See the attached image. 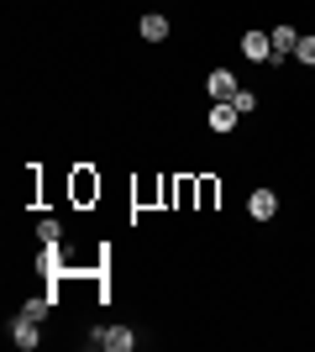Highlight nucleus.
Instances as JSON below:
<instances>
[{
	"instance_id": "obj_4",
	"label": "nucleus",
	"mask_w": 315,
	"mask_h": 352,
	"mask_svg": "<svg viewBox=\"0 0 315 352\" xmlns=\"http://www.w3.org/2000/svg\"><path fill=\"white\" fill-rule=\"evenodd\" d=\"M11 342H16V347H21V352H32V347H37V342H43V331H37V321H32V316H16V321H11Z\"/></svg>"
},
{
	"instance_id": "obj_6",
	"label": "nucleus",
	"mask_w": 315,
	"mask_h": 352,
	"mask_svg": "<svg viewBox=\"0 0 315 352\" xmlns=\"http://www.w3.org/2000/svg\"><path fill=\"white\" fill-rule=\"evenodd\" d=\"M100 347H110V352H132V347H137V331H132V326H105V331H100Z\"/></svg>"
},
{
	"instance_id": "obj_11",
	"label": "nucleus",
	"mask_w": 315,
	"mask_h": 352,
	"mask_svg": "<svg viewBox=\"0 0 315 352\" xmlns=\"http://www.w3.org/2000/svg\"><path fill=\"white\" fill-rule=\"evenodd\" d=\"M294 58H300L305 69H315V37H300V47H294Z\"/></svg>"
},
{
	"instance_id": "obj_10",
	"label": "nucleus",
	"mask_w": 315,
	"mask_h": 352,
	"mask_svg": "<svg viewBox=\"0 0 315 352\" xmlns=\"http://www.w3.org/2000/svg\"><path fill=\"white\" fill-rule=\"evenodd\" d=\"M37 274H47V279H53V274H58V248H47V252H37Z\"/></svg>"
},
{
	"instance_id": "obj_3",
	"label": "nucleus",
	"mask_w": 315,
	"mask_h": 352,
	"mask_svg": "<svg viewBox=\"0 0 315 352\" xmlns=\"http://www.w3.org/2000/svg\"><path fill=\"white\" fill-rule=\"evenodd\" d=\"M247 216H253V221H273V216H279V195H273V190H253V195H247Z\"/></svg>"
},
{
	"instance_id": "obj_1",
	"label": "nucleus",
	"mask_w": 315,
	"mask_h": 352,
	"mask_svg": "<svg viewBox=\"0 0 315 352\" xmlns=\"http://www.w3.org/2000/svg\"><path fill=\"white\" fill-rule=\"evenodd\" d=\"M237 121H242V111H237V105H231V100H215V105H210V121H205V126H210V132H237Z\"/></svg>"
},
{
	"instance_id": "obj_13",
	"label": "nucleus",
	"mask_w": 315,
	"mask_h": 352,
	"mask_svg": "<svg viewBox=\"0 0 315 352\" xmlns=\"http://www.w3.org/2000/svg\"><path fill=\"white\" fill-rule=\"evenodd\" d=\"M95 190H100V184H95V179H90V174H79V179H74V195H79V200H90V195H95Z\"/></svg>"
},
{
	"instance_id": "obj_9",
	"label": "nucleus",
	"mask_w": 315,
	"mask_h": 352,
	"mask_svg": "<svg viewBox=\"0 0 315 352\" xmlns=\"http://www.w3.org/2000/svg\"><path fill=\"white\" fill-rule=\"evenodd\" d=\"M37 236H43L47 248H58V242H63V226H58L53 216H47V221H37Z\"/></svg>"
},
{
	"instance_id": "obj_7",
	"label": "nucleus",
	"mask_w": 315,
	"mask_h": 352,
	"mask_svg": "<svg viewBox=\"0 0 315 352\" xmlns=\"http://www.w3.org/2000/svg\"><path fill=\"white\" fill-rule=\"evenodd\" d=\"M137 32H142L148 43H163V37H168V16L163 11H148L142 21H137Z\"/></svg>"
},
{
	"instance_id": "obj_5",
	"label": "nucleus",
	"mask_w": 315,
	"mask_h": 352,
	"mask_svg": "<svg viewBox=\"0 0 315 352\" xmlns=\"http://www.w3.org/2000/svg\"><path fill=\"white\" fill-rule=\"evenodd\" d=\"M205 89H210V100H231L242 85H237V74H231V69H215V74L205 79Z\"/></svg>"
},
{
	"instance_id": "obj_2",
	"label": "nucleus",
	"mask_w": 315,
	"mask_h": 352,
	"mask_svg": "<svg viewBox=\"0 0 315 352\" xmlns=\"http://www.w3.org/2000/svg\"><path fill=\"white\" fill-rule=\"evenodd\" d=\"M242 58L273 63V37H268V32H247V37H242Z\"/></svg>"
},
{
	"instance_id": "obj_12",
	"label": "nucleus",
	"mask_w": 315,
	"mask_h": 352,
	"mask_svg": "<svg viewBox=\"0 0 315 352\" xmlns=\"http://www.w3.org/2000/svg\"><path fill=\"white\" fill-rule=\"evenodd\" d=\"M231 105L247 116V111H257V95H253V89H237V95H231Z\"/></svg>"
},
{
	"instance_id": "obj_8",
	"label": "nucleus",
	"mask_w": 315,
	"mask_h": 352,
	"mask_svg": "<svg viewBox=\"0 0 315 352\" xmlns=\"http://www.w3.org/2000/svg\"><path fill=\"white\" fill-rule=\"evenodd\" d=\"M47 310H53V294H37V300H27V305H21V316H32V321H47Z\"/></svg>"
}]
</instances>
